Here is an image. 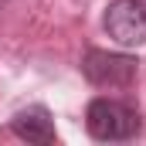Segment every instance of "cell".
I'll use <instances>...</instances> for the list:
<instances>
[{
  "instance_id": "6da1fadb",
  "label": "cell",
  "mask_w": 146,
  "mask_h": 146,
  "mask_svg": "<svg viewBox=\"0 0 146 146\" xmlns=\"http://www.w3.org/2000/svg\"><path fill=\"white\" fill-rule=\"evenodd\" d=\"M85 129L99 143H126V139H136L143 133V115L136 106H129L122 99L99 95L85 109Z\"/></svg>"
},
{
  "instance_id": "7a4b0ae2",
  "label": "cell",
  "mask_w": 146,
  "mask_h": 146,
  "mask_svg": "<svg viewBox=\"0 0 146 146\" xmlns=\"http://www.w3.org/2000/svg\"><path fill=\"white\" fill-rule=\"evenodd\" d=\"M136 72H139V61L136 54H126V51L88 48L82 54V75L95 88H129L136 82Z\"/></svg>"
},
{
  "instance_id": "277c9868",
  "label": "cell",
  "mask_w": 146,
  "mask_h": 146,
  "mask_svg": "<svg viewBox=\"0 0 146 146\" xmlns=\"http://www.w3.org/2000/svg\"><path fill=\"white\" fill-rule=\"evenodd\" d=\"M10 133L24 143L34 146H54L58 143V133H54V119L44 106H27V109L14 112L10 119Z\"/></svg>"
},
{
  "instance_id": "3957f363",
  "label": "cell",
  "mask_w": 146,
  "mask_h": 146,
  "mask_svg": "<svg viewBox=\"0 0 146 146\" xmlns=\"http://www.w3.org/2000/svg\"><path fill=\"white\" fill-rule=\"evenodd\" d=\"M102 27L122 48L146 44V0H112L102 14Z\"/></svg>"
},
{
  "instance_id": "5b68a950",
  "label": "cell",
  "mask_w": 146,
  "mask_h": 146,
  "mask_svg": "<svg viewBox=\"0 0 146 146\" xmlns=\"http://www.w3.org/2000/svg\"><path fill=\"white\" fill-rule=\"evenodd\" d=\"M3 3H7V0H0V7H3Z\"/></svg>"
}]
</instances>
